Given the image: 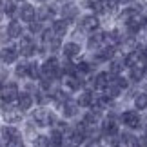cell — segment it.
Returning <instances> with one entry per match:
<instances>
[{"mask_svg":"<svg viewBox=\"0 0 147 147\" xmlns=\"http://www.w3.org/2000/svg\"><path fill=\"white\" fill-rule=\"evenodd\" d=\"M120 120H122V123L125 125L127 129H138L140 125H142V118H140V113L138 111H123L122 113V116H120Z\"/></svg>","mask_w":147,"mask_h":147,"instance_id":"cell-1","label":"cell"},{"mask_svg":"<svg viewBox=\"0 0 147 147\" xmlns=\"http://www.w3.org/2000/svg\"><path fill=\"white\" fill-rule=\"evenodd\" d=\"M0 96H2L4 102H13L15 98H18L20 96V93H18V87H16V84L13 82H7V84H2L0 86Z\"/></svg>","mask_w":147,"mask_h":147,"instance_id":"cell-2","label":"cell"},{"mask_svg":"<svg viewBox=\"0 0 147 147\" xmlns=\"http://www.w3.org/2000/svg\"><path fill=\"white\" fill-rule=\"evenodd\" d=\"M58 60L55 58V56H51V58H47L46 62H44V65H42V71H44V75H46V78H53L56 73H58Z\"/></svg>","mask_w":147,"mask_h":147,"instance_id":"cell-3","label":"cell"},{"mask_svg":"<svg viewBox=\"0 0 147 147\" xmlns=\"http://www.w3.org/2000/svg\"><path fill=\"white\" fill-rule=\"evenodd\" d=\"M35 122L38 123V125H51V123L55 122V118H53V115H51V113H47L46 109H38L36 113H35Z\"/></svg>","mask_w":147,"mask_h":147,"instance_id":"cell-4","label":"cell"},{"mask_svg":"<svg viewBox=\"0 0 147 147\" xmlns=\"http://www.w3.org/2000/svg\"><path fill=\"white\" fill-rule=\"evenodd\" d=\"M20 53L24 56H31L35 53V42L31 36H22L20 38Z\"/></svg>","mask_w":147,"mask_h":147,"instance_id":"cell-5","label":"cell"},{"mask_svg":"<svg viewBox=\"0 0 147 147\" xmlns=\"http://www.w3.org/2000/svg\"><path fill=\"white\" fill-rule=\"evenodd\" d=\"M111 86V73H98L96 78H94V87L104 91Z\"/></svg>","mask_w":147,"mask_h":147,"instance_id":"cell-6","label":"cell"},{"mask_svg":"<svg viewBox=\"0 0 147 147\" xmlns=\"http://www.w3.org/2000/svg\"><path fill=\"white\" fill-rule=\"evenodd\" d=\"M35 7H33L31 4H24L20 7V18L24 22H29V24H33V20H35Z\"/></svg>","mask_w":147,"mask_h":147,"instance_id":"cell-7","label":"cell"},{"mask_svg":"<svg viewBox=\"0 0 147 147\" xmlns=\"http://www.w3.org/2000/svg\"><path fill=\"white\" fill-rule=\"evenodd\" d=\"M102 133L104 136H116L118 134V123L115 120H105L102 125Z\"/></svg>","mask_w":147,"mask_h":147,"instance_id":"cell-8","label":"cell"},{"mask_svg":"<svg viewBox=\"0 0 147 147\" xmlns=\"http://www.w3.org/2000/svg\"><path fill=\"white\" fill-rule=\"evenodd\" d=\"M98 24H100V22H98L96 16H94V15H89V16H86V18L82 20L80 26H82L84 31H94V29H98Z\"/></svg>","mask_w":147,"mask_h":147,"instance_id":"cell-9","label":"cell"},{"mask_svg":"<svg viewBox=\"0 0 147 147\" xmlns=\"http://www.w3.org/2000/svg\"><path fill=\"white\" fill-rule=\"evenodd\" d=\"M16 56H18V53H16L15 47H4L2 51H0V58H2L5 64H11V62H15Z\"/></svg>","mask_w":147,"mask_h":147,"instance_id":"cell-10","label":"cell"},{"mask_svg":"<svg viewBox=\"0 0 147 147\" xmlns=\"http://www.w3.org/2000/svg\"><path fill=\"white\" fill-rule=\"evenodd\" d=\"M2 138H4V142L7 144V142H11V140H15V138H20V133L16 131L15 127H9V125H5V127H2Z\"/></svg>","mask_w":147,"mask_h":147,"instance_id":"cell-11","label":"cell"},{"mask_svg":"<svg viewBox=\"0 0 147 147\" xmlns=\"http://www.w3.org/2000/svg\"><path fill=\"white\" fill-rule=\"evenodd\" d=\"M31 105H33L31 94L29 93H20V96H18V109L20 111H27V109H31Z\"/></svg>","mask_w":147,"mask_h":147,"instance_id":"cell-12","label":"cell"},{"mask_svg":"<svg viewBox=\"0 0 147 147\" xmlns=\"http://www.w3.org/2000/svg\"><path fill=\"white\" fill-rule=\"evenodd\" d=\"M22 113H24V111H20V109H5L4 118H5V122L13 123V122H18L22 118Z\"/></svg>","mask_w":147,"mask_h":147,"instance_id":"cell-13","label":"cell"},{"mask_svg":"<svg viewBox=\"0 0 147 147\" xmlns=\"http://www.w3.org/2000/svg\"><path fill=\"white\" fill-rule=\"evenodd\" d=\"M100 122V111H89L86 116H84V123L86 127H93L94 123Z\"/></svg>","mask_w":147,"mask_h":147,"instance_id":"cell-14","label":"cell"},{"mask_svg":"<svg viewBox=\"0 0 147 147\" xmlns=\"http://www.w3.org/2000/svg\"><path fill=\"white\" fill-rule=\"evenodd\" d=\"M134 109L138 113L147 109V93H138L136 96H134Z\"/></svg>","mask_w":147,"mask_h":147,"instance_id":"cell-15","label":"cell"},{"mask_svg":"<svg viewBox=\"0 0 147 147\" xmlns=\"http://www.w3.org/2000/svg\"><path fill=\"white\" fill-rule=\"evenodd\" d=\"M80 46L75 42H69V44H65L64 46V55L67 56V58H71V56H76V55H80Z\"/></svg>","mask_w":147,"mask_h":147,"instance_id":"cell-16","label":"cell"},{"mask_svg":"<svg viewBox=\"0 0 147 147\" xmlns=\"http://www.w3.org/2000/svg\"><path fill=\"white\" fill-rule=\"evenodd\" d=\"M65 31H67V22L65 20H56L55 24H53V33H55V36H64L65 35Z\"/></svg>","mask_w":147,"mask_h":147,"instance_id":"cell-17","label":"cell"},{"mask_svg":"<svg viewBox=\"0 0 147 147\" xmlns=\"http://www.w3.org/2000/svg\"><path fill=\"white\" fill-rule=\"evenodd\" d=\"M113 56H115V49L109 46V47L98 51V53H96V60H98V62H105V60H111Z\"/></svg>","mask_w":147,"mask_h":147,"instance_id":"cell-18","label":"cell"},{"mask_svg":"<svg viewBox=\"0 0 147 147\" xmlns=\"http://www.w3.org/2000/svg\"><path fill=\"white\" fill-rule=\"evenodd\" d=\"M7 35H9V38L22 36V26L18 24V22H11L9 27H7Z\"/></svg>","mask_w":147,"mask_h":147,"instance_id":"cell-19","label":"cell"},{"mask_svg":"<svg viewBox=\"0 0 147 147\" xmlns=\"http://www.w3.org/2000/svg\"><path fill=\"white\" fill-rule=\"evenodd\" d=\"M78 105H82V107L93 105V94L89 93V91H84V93L80 94V98H78Z\"/></svg>","mask_w":147,"mask_h":147,"instance_id":"cell-20","label":"cell"},{"mask_svg":"<svg viewBox=\"0 0 147 147\" xmlns=\"http://www.w3.org/2000/svg\"><path fill=\"white\" fill-rule=\"evenodd\" d=\"M123 64H125V62L113 60L111 64H109V73H111V75H115V76H118V75L122 73V69H123Z\"/></svg>","mask_w":147,"mask_h":147,"instance_id":"cell-21","label":"cell"},{"mask_svg":"<svg viewBox=\"0 0 147 147\" xmlns=\"http://www.w3.org/2000/svg\"><path fill=\"white\" fill-rule=\"evenodd\" d=\"M145 67H133L131 69V80L134 82H140V80H144V76H145Z\"/></svg>","mask_w":147,"mask_h":147,"instance_id":"cell-22","label":"cell"},{"mask_svg":"<svg viewBox=\"0 0 147 147\" xmlns=\"http://www.w3.org/2000/svg\"><path fill=\"white\" fill-rule=\"evenodd\" d=\"M102 42H105V35L104 33H96V35H93L91 38H89V47H98Z\"/></svg>","mask_w":147,"mask_h":147,"instance_id":"cell-23","label":"cell"},{"mask_svg":"<svg viewBox=\"0 0 147 147\" xmlns=\"http://www.w3.org/2000/svg\"><path fill=\"white\" fill-rule=\"evenodd\" d=\"M75 115H76V104H73V102H65V104H64V116L71 118Z\"/></svg>","mask_w":147,"mask_h":147,"instance_id":"cell-24","label":"cell"},{"mask_svg":"<svg viewBox=\"0 0 147 147\" xmlns=\"http://www.w3.org/2000/svg\"><path fill=\"white\" fill-rule=\"evenodd\" d=\"M49 145H51V140L47 136H36L35 147H49Z\"/></svg>","mask_w":147,"mask_h":147,"instance_id":"cell-25","label":"cell"},{"mask_svg":"<svg viewBox=\"0 0 147 147\" xmlns=\"http://www.w3.org/2000/svg\"><path fill=\"white\" fill-rule=\"evenodd\" d=\"M15 73H16V76H26L29 73V64H18Z\"/></svg>","mask_w":147,"mask_h":147,"instance_id":"cell-26","label":"cell"},{"mask_svg":"<svg viewBox=\"0 0 147 147\" xmlns=\"http://www.w3.org/2000/svg\"><path fill=\"white\" fill-rule=\"evenodd\" d=\"M5 147H24V142H22V138H15L5 144Z\"/></svg>","mask_w":147,"mask_h":147,"instance_id":"cell-27","label":"cell"},{"mask_svg":"<svg viewBox=\"0 0 147 147\" xmlns=\"http://www.w3.org/2000/svg\"><path fill=\"white\" fill-rule=\"evenodd\" d=\"M115 84H116V86L120 87V89H127V87H129V82L125 80V78H122V76H118Z\"/></svg>","mask_w":147,"mask_h":147,"instance_id":"cell-28","label":"cell"},{"mask_svg":"<svg viewBox=\"0 0 147 147\" xmlns=\"http://www.w3.org/2000/svg\"><path fill=\"white\" fill-rule=\"evenodd\" d=\"M29 75H31V78H36L38 76V67H36V64H29Z\"/></svg>","mask_w":147,"mask_h":147,"instance_id":"cell-29","label":"cell"},{"mask_svg":"<svg viewBox=\"0 0 147 147\" xmlns=\"http://www.w3.org/2000/svg\"><path fill=\"white\" fill-rule=\"evenodd\" d=\"M78 69H80V71H91V67H89V64H87V62H82V64H78Z\"/></svg>","mask_w":147,"mask_h":147,"instance_id":"cell-30","label":"cell"},{"mask_svg":"<svg viewBox=\"0 0 147 147\" xmlns=\"http://www.w3.org/2000/svg\"><path fill=\"white\" fill-rule=\"evenodd\" d=\"M2 15H5V4L0 2V18H2Z\"/></svg>","mask_w":147,"mask_h":147,"instance_id":"cell-31","label":"cell"},{"mask_svg":"<svg viewBox=\"0 0 147 147\" xmlns=\"http://www.w3.org/2000/svg\"><path fill=\"white\" fill-rule=\"evenodd\" d=\"M31 31H40V24H31Z\"/></svg>","mask_w":147,"mask_h":147,"instance_id":"cell-32","label":"cell"},{"mask_svg":"<svg viewBox=\"0 0 147 147\" xmlns=\"http://www.w3.org/2000/svg\"><path fill=\"white\" fill-rule=\"evenodd\" d=\"M144 27L147 29V16H144Z\"/></svg>","mask_w":147,"mask_h":147,"instance_id":"cell-33","label":"cell"},{"mask_svg":"<svg viewBox=\"0 0 147 147\" xmlns=\"http://www.w3.org/2000/svg\"><path fill=\"white\" fill-rule=\"evenodd\" d=\"M144 136L147 138V125H145V129H144Z\"/></svg>","mask_w":147,"mask_h":147,"instance_id":"cell-34","label":"cell"},{"mask_svg":"<svg viewBox=\"0 0 147 147\" xmlns=\"http://www.w3.org/2000/svg\"><path fill=\"white\" fill-rule=\"evenodd\" d=\"M40 2H46V0H40Z\"/></svg>","mask_w":147,"mask_h":147,"instance_id":"cell-35","label":"cell"},{"mask_svg":"<svg viewBox=\"0 0 147 147\" xmlns=\"http://www.w3.org/2000/svg\"><path fill=\"white\" fill-rule=\"evenodd\" d=\"M145 71H147V65H145Z\"/></svg>","mask_w":147,"mask_h":147,"instance_id":"cell-36","label":"cell"},{"mask_svg":"<svg viewBox=\"0 0 147 147\" xmlns=\"http://www.w3.org/2000/svg\"><path fill=\"white\" fill-rule=\"evenodd\" d=\"M145 93H147V91H145Z\"/></svg>","mask_w":147,"mask_h":147,"instance_id":"cell-37","label":"cell"}]
</instances>
